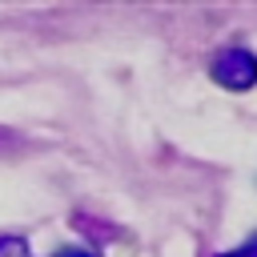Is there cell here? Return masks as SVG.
Segmentation results:
<instances>
[{
    "mask_svg": "<svg viewBox=\"0 0 257 257\" xmlns=\"http://www.w3.org/2000/svg\"><path fill=\"white\" fill-rule=\"evenodd\" d=\"M0 257H28V245L20 237H0Z\"/></svg>",
    "mask_w": 257,
    "mask_h": 257,
    "instance_id": "cell-2",
    "label": "cell"
},
{
    "mask_svg": "<svg viewBox=\"0 0 257 257\" xmlns=\"http://www.w3.org/2000/svg\"><path fill=\"white\" fill-rule=\"evenodd\" d=\"M221 257H257V237H249L245 245H237V249H229V253H221Z\"/></svg>",
    "mask_w": 257,
    "mask_h": 257,
    "instance_id": "cell-3",
    "label": "cell"
},
{
    "mask_svg": "<svg viewBox=\"0 0 257 257\" xmlns=\"http://www.w3.org/2000/svg\"><path fill=\"white\" fill-rule=\"evenodd\" d=\"M52 257H100V253H92V249H56Z\"/></svg>",
    "mask_w": 257,
    "mask_h": 257,
    "instance_id": "cell-4",
    "label": "cell"
},
{
    "mask_svg": "<svg viewBox=\"0 0 257 257\" xmlns=\"http://www.w3.org/2000/svg\"><path fill=\"white\" fill-rule=\"evenodd\" d=\"M213 80L233 88V92H245L257 84V56L245 52V48H225L217 60H213Z\"/></svg>",
    "mask_w": 257,
    "mask_h": 257,
    "instance_id": "cell-1",
    "label": "cell"
}]
</instances>
